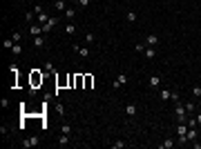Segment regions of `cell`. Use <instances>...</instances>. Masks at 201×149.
Returning <instances> with one entry per match:
<instances>
[{"label":"cell","mask_w":201,"mask_h":149,"mask_svg":"<svg viewBox=\"0 0 201 149\" xmlns=\"http://www.w3.org/2000/svg\"><path fill=\"white\" fill-rule=\"evenodd\" d=\"M170 100H174V102H179V91H172V98Z\"/></svg>","instance_id":"cell-35"},{"label":"cell","mask_w":201,"mask_h":149,"mask_svg":"<svg viewBox=\"0 0 201 149\" xmlns=\"http://www.w3.org/2000/svg\"><path fill=\"white\" fill-rule=\"evenodd\" d=\"M123 85H128V76L125 73H119V76L114 78V82H112V89H121Z\"/></svg>","instance_id":"cell-2"},{"label":"cell","mask_w":201,"mask_h":149,"mask_svg":"<svg viewBox=\"0 0 201 149\" xmlns=\"http://www.w3.org/2000/svg\"><path fill=\"white\" fill-rule=\"evenodd\" d=\"M188 127H197V118H188Z\"/></svg>","instance_id":"cell-34"},{"label":"cell","mask_w":201,"mask_h":149,"mask_svg":"<svg viewBox=\"0 0 201 149\" xmlns=\"http://www.w3.org/2000/svg\"><path fill=\"white\" fill-rule=\"evenodd\" d=\"M190 94H192V98H195V100H199V98H201V87H199V85H197V87H192V89H190Z\"/></svg>","instance_id":"cell-17"},{"label":"cell","mask_w":201,"mask_h":149,"mask_svg":"<svg viewBox=\"0 0 201 149\" xmlns=\"http://www.w3.org/2000/svg\"><path fill=\"white\" fill-rule=\"evenodd\" d=\"M74 2H76V7H81V9L90 7V0H74Z\"/></svg>","instance_id":"cell-24"},{"label":"cell","mask_w":201,"mask_h":149,"mask_svg":"<svg viewBox=\"0 0 201 149\" xmlns=\"http://www.w3.org/2000/svg\"><path fill=\"white\" fill-rule=\"evenodd\" d=\"M45 71H56L54 62H49V60H47V62H45Z\"/></svg>","instance_id":"cell-29"},{"label":"cell","mask_w":201,"mask_h":149,"mask_svg":"<svg viewBox=\"0 0 201 149\" xmlns=\"http://www.w3.org/2000/svg\"><path fill=\"white\" fill-rule=\"evenodd\" d=\"M92 82H94L92 76H85V89H90V87H92Z\"/></svg>","instance_id":"cell-30"},{"label":"cell","mask_w":201,"mask_h":149,"mask_svg":"<svg viewBox=\"0 0 201 149\" xmlns=\"http://www.w3.org/2000/svg\"><path fill=\"white\" fill-rule=\"evenodd\" d=\"M74 51L78 53L81 58H90V53H92V51H90V47H81V45H74Z\"/></svg>","instance_id":"cell-3"},{"label":"cell","mask_w":201,"mask_h":149,"mask_svg":"<svg viewBox=\"0 0 201 149\" xmlns=\"http://www.w3.org/2000/svg\"><path fill=\"white\" fill-rule=\"evenodd\" d=\"M67 145H69V134H63L58 138V147H67Z\"/></svg>","instance_id":"cell-14"},{"label":"cell","mask_w":201,"mask_h":149,"mask_svg":"<svg viewBox=\"0 0 201 149\" xmlns=\"http://www.w3.org/2000/svg\"><path fill=\"white\" fill-rule=\"evenodd\" d=\"M65 33H67V36H72V33H76V25H74V22H69V25L65 27Z\"/></svg>","instance_id":"cell-20"},{"label":"cell","mask_w":201,"mask_h":149,"mask_svg":"<svg viewBox=\"0 0 201 149\" xmlns=\"http://www.w3.org/2000/svg\"><path fill=\"white\" fill-rule=\"evenodd\" d=\"M148 85H150V87H159V85H161V76H157V73H154V76H150Z\"/></svg>","instance_id":"cell-9"},{"label":"cell","mask_w":201,"mask_h":149,"mask_svg":"<svg viewBox=\"0 0 201 149\" xmlns=\"http://www.w3.org/2000/svg\"><path fill=\"white\" fill-rule=\"evenodd\" d=\"M125 116H128V118H134V116H136V105H132V102H130V105H125Z\"/></svg>","instance_id":"cell-7"},{"label":"cell","mask_w":201,"mask_h":149,"mask_svg":"<svg viewBox=\"0 0 201 149\" xmlns=\"http://www.w3.org/2000/svg\"><path fill=\"white\" fill-rule=\"evenodd\" d=\"M143 56H145L148 60H154V58H157V49H154V47H145V51H143Z\"/></svg>","instance_id":"cell-6"},{"label":"cell","mask_w":201,"mask_h":149,"mask_svg":"<svg viewBox=\"0 0 201 149\" xmlns=\"http://www.w3.org/2000/svg\"><path fill=\"white\" fill-rule=\"evenodd\" d=\"M94 40H96V36H94V33H85V45H92Z\"/></svg>","instance_id":"cell-25"},{"label":"cell","mask_w":201,"mask_h":149,"mask_svg":"<svg viewBox=\"0 0 201 149\" xmlns=\"http://www.w3.org/2000/svg\"><path fill=\"white\" fill-rule=\"evenodd\" d=\"M159 98H161V100H170V98H172V91H170V89H161V91H159Z\"/></svg>","instance_id":"cell-13"},{"label":"cell","mask_w":201,"mask_h":149,"mask_svg":"<svg viewBox=\"0 0 201 149\" xmlns=\"http://www.w3.org/2000/svg\"><path fill=\"white\" fill-rule=\"evenodd\" d=\"M123 147H128L125 140H116V143H112V149H123Z\"/></svg>","instance_id":"cell-22"},{"label":"cell","mask_w":201,"mask_h":149,"mask_svg":"<svg viewBox=\"0 0 201 149\" xmlns=\"http://www.w3.org/2000/svg\"><path fill=\"white\" fill-rule=\"evenodd\" d=\"M186 136H188V143L190 140H197V127H188V134Z\"/></svg>","instance_id":"cell-12"},{"label":"cell","mask_w":201,"mask_h":149,"mask_svg":"<svg viewBox=\"0 0 201 149\" xmlns=\"http://www.w3.org/2000/svg\"><path fill=\"white\" fill-rule=\"evenodd\" d=\"M54 7L58 9V11H65V9H67V2H65V0H56V2H54Z\"/></svg>","instance_id":"cell-18"},{"label":"cell","mask_w":201,"mask_h":149,"mask_svg":"<svg viewBox=\"0 0 201 149\" xmlns=\"http://www.w3.org/2000/svg\"><path fill=\"white\" fill-rule=\"evenodd\" d=\"M125 18H128V22H136V18H139V16L134 14V11H128V16H125Z\"/></svg>","instance_id":"cell-27"},{"label":"cell","mask_w":201,"mask_h":149,"mask_svg":"<svg viewBox=\"0 0 201 149\" xmlns=\"http://www.w3.org/2000/svg\"><path fill=\"white\" fill-rule=\"evenodd\" d=\"M34 47H38V49L45 47V38H43V36H34Z\"/></svg>","instance_id":"cell-15"},{"label":"cell","mask_w":201,"mask_h":149,"mask_svg":"<svg viewBox=\"0 0 201 149\" xmlns=\"http://www.w3.org/2000/svg\"><path fill=\"white\" fill-rule=\"evenodd\" d=\"M195 109H197V105H195L192 100H190V102H186V111H188V114H195Z\"/></svg>","instance_id":"cell-21"},{"label":"cell","mask_w":201,"mask_h":149,"mask_svg":"<svg viewBox=\"0 0 201 149\" xmlns=\"http://www.w3.org/2000/svg\"><path fill=\"white\" fill-rule=\"evenodd\" d=\"M195 147H197V149H201V143H195Z\"/></svg>","instance_id":"cell-37"},{"label":"cell","mask_w":201,"mask_h":149,"mask_svg":"<svg viewBox=\"0 0 201 149\" xmlns=\"http://www.w3.org/2000/svg\"><path fill=\"white\" fill-rule=\"evenodd\" d=\"M38 82H43V76H40L38 71H34V73H31V89H36Z\"/></svg>","instance_id":"cell-8"},{"label":"cell","mask_w":201,"mask_h":149,"mask_svg":"<svg viewBox=\"0 0 201 149\" xmlns=\"http://www.w3.org/2000/svg\"><path fill=\"white\" fill-rule=\"evenodd\" d=\"M63 14H65V18H74V16H76V9H74V7H67Z\"/></svg>","instance_id":"cell-19"},{"label":"cell","mask_w":201,"mask_h":149,"mask_svg":"<svg viewBox=\"0 0 201 149\" xmlns=\"http://www.w3.org/2000/svg\"><path fill=\"white\" fill-rule=\"evenodd\" d=\"M199 107H201V102H199Z\"/></svg>","instance_id":"cell-38"},{"label":"cell","mask_w":201,"mask_h":149,"mask_svg":"<svg viewBox=\"0 0 201 149\" xmlns=\"http://www.w3.org/2000/svg\"><path fill=\"white\" fill-rule=\"evenodd\" d=\"M159 147H161V149H172V147H174V140H170V138H165V140L161 143Z\"/></svg>","instance_id":"cell-16"},{"label":"cell","mask_w":201,"mask_h":149,"mask_svg":"<svg viewBox=\"0 0 201 149\" xmlns=\"http://www.w3.org/2000/svg\"><path fill=\"white\" fill-rule=\"evenodd\" d=\"M49 18H52V16H47V14L43 11V14H38V22H40V25H45L47 20H49Z\"/></svg>","instance_id":"cell-23"},{"label":"cell","mask_w":201,"mask_h":149,"mask_svg":"<svg viewBox=\"0 0 201 149\" xmlns=\"http://www.w3.org/2000/svg\"><path fill=\"white\" fill-rule=\"evenodd\" d=\"M195 118H197V125H201V111H199V114H197Z\"/></svg>","instance_id":"cell-36"},{"label":"cell","mask_w":201,"mask_h":149,"mask_svg":"<svg viewBox=\"0 0 201 149\" xmlns=\"http://www.w3.org/2000/svg\"><path fill=\"white\" fill-rule=\"evenodd\" d=\"M38 143H40V138H38V136H31V138H27V140H23V147L29 149V147H36Z\"/></svg>","instance_id":"cell-4"},{"label":"cell","mask_w":201,"mask_h":149,"mask_svg":"<svg viewBox=\"0 0 201 149\" xmlns=\"http://www.w3.org/2000/svg\"><path fill=\"white\" fill-rule=\"evenodd\" d=\"M20 51H23V45H20V42H16V45H14V49H11V53H14V56H18Z\"/></svg>","instance_id":"cell-26"},{"label":"cell","mask_w":201,"mask_h":149,"mask_svg":"<svg viewBox=\"0 0 201 149\" xmlns=\"http://www.w3.org/2000/svg\"><path fill=\"white\" fill-rule=\"evenodd\" d=\"M174 116H177V120H179V123H188V111H186V105H181V102H177Z\"/></svg>","instance_id":"cell-1"},{"label":"cell","mask_w":201,"mask_h":149,"mask_svg":"<svg viewBox=\"0 0 201 149\" xmlns=\"http://www.w3.org/2000/svg\"><path fill=\"white\" fill-rule=\"evenodd\" d=\"M61 129H63V134H72V127L67 125V123H63V125H61Z\"/></svg>","instance_id":"cell-31"},{"label":"cell","mask_w":201,"mask_h":149,"mask_svg":"<svg viewBox=\"0 0 201 149\" xmlns=\"http://www.w3.org/2000/svg\"><path fill=\"white\" fill-rule=\"evenodd\" d=\"M56 22H58V18H49L45 25H43V33H47V31H52L54 27H56Z\"/></svg>","instance_id":"cell-5"},{"label":"cell","mask_w":201,"mask_h":149,"mask_svg":"<svg viewBox=\"0 0 201 149\" xmlns=\"http://www.w3.org/2000/svg\"><path fill=\"white\" fill-rule=\"evenodd\" d=\"M157 42H159V36H157V33H150V36H148V45H145V47H154Z\"/></svg>","instance_id":"cell-11"},{"label":"cell","mask_w":201,"mask_h":149,"mask_svg":"<svg viewBox=\"0 0 201 149\" xmlns=\"http://www.w3.org/2000/svg\"><path fill=\"white\" fill-rule=\"evenodd\" d=\"M134 49H136V51H145V45H141V42H136V45H134Z\"/></svg>","instance_id":"cell-33"},{"label":"cell","mask_w":201,"mask_h":149,"mask_svg":"<svg viewBox=\"0 0 201 149\" xmlns=\"http://www.w3.org/2000/svg\"><path fill=\"white\" fill-rule=\"evenodd\" d=\"M34 16H36L34 11H27V14H25V20H27V22H31V20H34Z\"/></svg>","instance_id":"cell-32"},{"label":"cell","mask_w":201,"mask_h":149,"mask_svg":"<svg viewBox=\"0 0 201 149\" xmlns=\"http://www.w3.org/2000/svg\"><path fill=\"white\" fill-rule=\"evenodd\" d=\"M20 38H23L20 31H14V33H11V40H14V42H20Z\"/></svg>","instance_id":"cell-28"},{"label":"cell","mask_w":201,"mask_h":149,"mask_svg":"<svg viewBox=\"0 0 201 149\" xmlns=\"http://www.w3.org/2000/svg\"><path fill=\"white\" fill-rule=\"evenodd\" d=\"M29 33H31V36H40V33H43V25H31V27H29Z\"/></svg>","instance_id":"cell-10"}]
</instances>
